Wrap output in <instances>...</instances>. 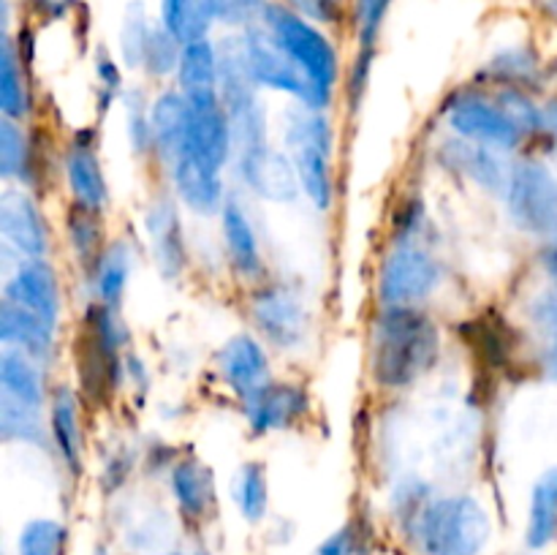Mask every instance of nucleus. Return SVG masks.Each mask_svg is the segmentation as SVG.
Returning <instances> with one entry per match:
<instances>
[{"label": "nucleus", "mask_w": 557, "mask_h": 555, "mask_svg": "<svg viewBox=\"0 0 557 555\" xmlns=\"http://www.w3.org/2000/svg\"><path fill=\"white\" fill-rule=\"evenodd\" d=\"M30 139L20 120H0V177L5 183L30 185Z\"/></svg>", "instance_id": "obj_35"}, {"label": "nucleus", "mask_w": 557, "mask_h": 555, "mask_svg": "<svg viewBox=\"0 0 557 555\" xmlns=\"http://www.w3.org/2000/svg\"><path fill=\"white\" fill-rule=\"evenodd\" d=\"M221 232L234 272L243 275L245 281H259L261 272H264V256H261L256 226L250 221L248 210L237 199H232V196H228V201L221 210Z\"/></svg>", "instance_id": "obj_22"}, {"label": "nucleus", "mask_w": 557, "mask_h": 555, "mask_svg": "<svg viewBox=\"0 0 557 555\" xmlns=\"http://www.w3.org/2000/svg\"><path fill=\"white\" fill-rule=\"evenodd\" d=\"M373 58L375 52H368V49H357V58H354L351 74H348V90L354 92V107H359L362 101V92L368 90L370 71H373Z\"/></svg>", "instance_id": "obj_47"}, {"label": "nucleus", "mask_w": 557, "mask_h": 555, "mask_svg": "<svg viewBox=\"0 0 557 555\" xmlns=\"http://www.w3.org/2000/svg\"><path fill=\"white\" fill-rule=\"evenodd\" d=\"M215 368L223 384L245 400L253 395L256 390L272 381L270 375V357L261 343V337L250 335V332H239L232 335L215 354Z\"/></svg>", "instance_id": "obj_16"}, {"label": "nucleus", "mask_w": 557, "mask_h": 555, "mask_svg": "<svg viewBox=\"0 0 557 555\" xmlns=\"http://www.w3.org/2000/svg\"><path fill=\"white\" fill-rule=\"evenodd\" d=\"M498 103L506 109L511 120L522 128V134L531 136L544 128V107H539L522 87H498Z\"/></svg>", "instance_id": "obj_42"}, {"label": "nucleus", "mask_w": 557, "mask_h": 555, "mask_svg": "<svg viewBox=\"0 0 557 555\" xmlns=\"http://www.w3.org/2000/svg\"><path fill=\"white\" fill-rule=\"evenodd\" d=\"M281 3L324 27L341 25L348 16V9L337 3V0H281Z\"/></svg>", "instance_id": "obj_45"}, {"label": "nucleus", "mask_w": 557, "mask_h": 555, "mask_svg": "<svg viewBox=\"0 0 557 555\" xmlns=\"http://www.w3.org/2000/svg\"><path fill=\"white\" fill-rule=\"evenodd\" d=\"M123 112H125V136H128V150L134 156H147L152 152V101H147L141 87L123 90Z\"/></svg>", "instance_id": "obj_38"}, {"label": "nucleus", "mask_w": 557, "mask_h": 555, "mask_svg": "<svg viewBox=\"0 0 557 555\" xmlns=\"http://www.w3.org/2000/svg\"><path fill=\"white\" fill-rule=\"evenodd\" d=\"M239 33H243L245 58H248L250 74H253L256 85L261 90L286 92V96H292L294 101L308 109H324L326 112L332 107L330 98H324L310 85L308 76L297 69V63L288 58L286 49L275 41V36L261 22H256V25L245 27Z\"/></svg>", "instance_id": "obj_5"}, {"label": "nucleus", "mask_w": 557, "mask_h": 555, "mask_svg": "<svg viewBox=\"0 0 557 555\" xmlns=\"http://www.w3.org/2000/svg\"><path fill=\"white\" fill-rule=\"evenodd\" d=\"M92 555H109V550L107 547H96V553Z\"/></svg>", "instance_id": "obj_52"}, {"label": "nucleus", "mask_w": 557, "mask_h": 555, "mask_svg": "<svg viewBox=\"0 0 557 555\" xmlns=\"http://www.w3.org/2000/svg\"><path fill=\"white\" fill-rule=\"evenodd\" d=\"M0 397L44 411L49 406L44 365L16 348L0 351Z\"/></svg>", "instance_id": "obj_26"}, {"label": "nucleus", "mask_w": 557, "mask_h": 555, "mask_svg": "<svg viewBox=\"0 0 557 555\" xmlns=\"http://www.w3.org/2000/svg\"><path fill=\"white\" fill-rule=\"evenodd\" d=\"M544 128L557 134V96L544 103Z\"/></svg>", "instance_id": "obj_51"}, {"label": "nucleus", "mask_w": 557, "mask_h": 555, "mask_svg": "<svg viewBox=\"0 0 557 555\" xmlns=\"http://www.w3.org/2000/svg\"><path fill=\"white\" fill-rule=\"evenodd\" d=\"M245 419L256 435L292 430L310 411L308 390L292 381H267L261 390L243 400Z\"/></svg>", "instance_id": "obj_15"}, {"label": "nucleus", "mask_w": 557, "mask_h": 555, "mask_svg": "<svg viewBox=\"0 0 557 555\" xmlns=\"http://www.w3.org/2000/svg\"><path fill=\"white\" fill-rule=\"evenodd\" d=\"M441 330L419 308H381L370 337V373L384 390H408L433 370Z\"/></svg>", "instance_id": "obj_1"}, {"label": "nucleus", "mask_w": 557, "mask_h": 555, "mask_svg": "<svg viewBox=\"0 0 557 555\" xmlns=\"http://www.w3.org/2000/svg\"><path fill=\"white\" fill-rule=\"evenodd\" d=\"M232 501L248 522L264 520L267 506H270V482H267L264 462L248 460L234 471Z\"/></svg>", "instance_id": "obj_33"}, {"label": "nucleus", "mask_w": 557, "mask_h": 555, "mask_svg": "<svg viewBox=\"0 0 557 555\" xmlns=\"http://www.w3.org/2000/svg\"><path fill=\"white\" fill-rule=\"evenodd\" d=\"M3 299L41 316L47 324L60 330L63 316V292H60L58 270L49 259H20L3 288Z\"/></svg>", "instance_id": "obj_12"}, {"label": "nucleus", "mask_w": 557, "mask_h": 555, "mask_svg": "<svg viewBox=\"0 0 557 555\" xmlns=\"http://www.w3.org/2000/svg\"><path fill=\"white\" fill-rule=\"evenodd\" d=\"M283 141L297 169L302 196L326 212L335 201V177H332V152H335V128L324 109L294 107L286 112Z\"/></svg>", "instance_id": "obj_3"}, {"label": "nucleus", "mask_w": 557, "mask_h": 555, "mask_svg": "<svg viewBox=\"0 0 557 555\" xmlns=\"http://www.w3.org/2000/svg\"><path fill=\"white\" fill-rule=\"evenodd\" d=\"M0 112L3 118L25 120L30 114V87L25 74V52L14 30L0 36Z\"/></svg>", "instance_id": "obj_27"}, {"label": "nucleus", "mask_w": 557, "mask_h": 555, "mask_svg": "<svg viewBox=\"0 0 557 555\" xmlns=\"http://www.w3.org/2000/svg\"><path fill=\"white\" fill-rule=\"evenodd\" d=\"M16 3H22V0H16Z\"/></svg>", "instance_id": "obj_55"}, {"label": "nucleus", "mask_w": 557, "mask_h": 555, "mask_svg": "<svg viewBox=\"0 0 557 555\" xmlns=\"http://www.w3.org/2000/svg\"><path fill=\"white\" fill-rule=\"evenodd\" d=\"M194 555H210V553H207L205 547H196V550H194Z\"/></svg>", "instance_id": "obj_53"}, {"label": "nucleus", "mask_w": 557, "mask_h": 555, "mask_svg": "<svg viewBox=\"0 0 557 555\" xmlns=\"http://www.w3.org/2000/svg\"><path fill=\"white\" fill-rule=\"evenodd\" d=\"M422 555H482L493 536V520L473 495H441L408 526Z\"/></svg>", "instance_id": "obj_2"}, {"label": "nucleus", "mask_w": 557, "mask_h": 555, "mask_svg": "<svg viewBox=\"0 0 557 555\" xmlns=\"http://www.w3.org/2000/svg\"><path fill=\"white\" fill-rule=\"evenodd\" d=\"M536 52L525 44H515V47H504L498 54H493L484 74L500 87H522L528 79L536 76Z\"/></svg>", "instance_id": "obj_36"}, {"label": "nucleus", "mask_w": 557, "mask_h": 555, "mask_svg": "<svg viewBox=\"0 0 557 555\" xmlns=\"http://www.w3.org/2000/svg\"><path fill=\"white\" fill-rule=\"evenodd\" d=\"M177 205V196L161 194L150 201L145 212L147 245H150L152 261H156L163 281H177L185 270V261H188L185 229Z\"/></svg>", "instance_id": "obj_14"}, {"label": "nucleus", "mask_w": 557, "mask_h": 555, "mask_svg": "<svg viewBox=\"0 0 557 555\" xmlns=\"http://www.w3.org/2000/svg\"><path fill=\"white\" fill-rule=\"evenodd\" d=\"M218 85H221L218 38H201V41L185 44L177 74H174V87L188 101H201V98L221 96Z\"/></svg>", "instance_id": "obj_25"}, {"label": "nucleus", "mask_w": 557, "mask_h": 555, "mask_svg": "<svg viewBox=\"0 0 557 555\" xmlns=\"http://www.w3.org/2000/svg\"><path fill=\"white\" fill-rule=\"evenodd\" d=\"M234 163H237V174L245 188L253 190L259 199L288 205V201H297L302 196L297 169H294L288 152L267 145L259 150L239 152V156H234Z\"/></svg>", "instance_id": "obj_11"}, {"label": "nucleus", "mask_w": 557, "mask_h": 555, "mask_svg": "<svg viewBox=\"0 0 557 555\" xmlns=\"http://www.w3.org/2000/svg\"><path fill=\"white\" fill-rule=\"evenodd\" d=\"M152 152L163 166H172L185 150H190V101L177 90L166 87L152 98Z\"/></svg>", "instance_id": "obj_19"}, {"label": "nucleus", "mask_w": 557, "mask_h": 555, "mask_svg": "<svg viewBox=\"0 0 557 555\" xmlns=\"http://www.w3.org/2000/svg\"><path fill=\"white\" fill-rule=\"evenodd\" d=\"M131 468H134V457H128V449H114L112 457H109V466L107 471H103V477L109 479V490L120 488V484L125 482V477L131 473Z\"/></svg>", "instance_id": "obj_49"}, {"label": "nucleus", "mask_w": 557, "mask_h": 555, "mask_svg": "<svg viewBox=\"0 0 557 555\" xmlns=\"http://www.w3.org/2000/svg\"><path fill=\"white\" fill-rule=\"evenodd\" d=\"M250 321L261 341L281 351H297L308 341V308L302 297L286 283H267L253 294Z\"/></svg>", "instance_id": "obj_9"}, {"label": "nucleus", "mask_w": 557, "mask_h": 555, "mask_svg": "<svg viewBox=\"0 0 557 555\" xmlns=\"http://www.w3.org/2000/svg\"><path fill=\"white\" fill-rule=\"evenodd\" d=\"M156 20L180 44L212 38V30H215V22L207 14L201 0H158Z\"/></svg>", "instance_id": "obj_32"}, {"label": "nucleus", "mask_w": 557, "mask_h": 555, "mask_svg": "<svg viewBox=\"0 0 557 555\" xmlns=\"http://www.w3.org/2000/svg\"><path fill=\"white\" fill-rule=\"evenodd\" d=\"M509 215L520 232L533 237H555L557 234V177L547 163L536 158L511 166L509 188H506Z\"/></svg>", "instance_id": "obj_6"}, {"label": "nucleus", "mask_w": 557, "mask_h": 555, "mask_svg": "<svg viewBox=\"0 0 557 555\" xmlns=\"http://www.w3.org/2000/svg\"><path fill=\"white\" fill-rule=\"evenodd\" d=\"M69 531L52 517H33L16 536V555H65Z\"/></svg>", "instance_id": "obj_37"}, {"label": "nucleus", "mask_w": 557, "mask_h": 555, "mask_svg": "<svg viewBox=\"0 0 557 555\" xmlns=\"http://www.w3.org/2000/svg\"><path fill=\"white\" fill-rule=\"evenodd\" d=\"M190 150L221 169L234 158L232 120L221 96L190 101Z\"/></svg>", "instance_id": "obj_21"}, {"label": "nucleus", "mask_w": 557, "mask_h": 555, "mask_svg": "<svg viewBox=\"0 0 557 555\" xmlns=\"http://www.w3.org/2000/svg\"><path fill=\"white\" fill-rule=\"evenodd\" d=\"M172 194L194 215L212 218L221 215L223 205L228 201L226 185H223V169L207 161L196 150H185L172 166H166Z\"/></svg>", "instance_id": "obj_10"}, {"label": "nucleus", "mask_w": 557, "mask_h": 555, "mask_svg": "<svg viewBox=\"0 0 557 555\" xmlns=\"http://www.w3.org/2000/svg\"><path fill=\"white\" fill-rule=\"evenodd\" d=\"M131 272H134V250H131V245L125 239H112L107 245V250L101 254V259H98L96 270H92L96 303L120 310L125 288H128Z\"/></svg>", "instance_id": "obj_28"}, {"label": "nucleus", "mask_w": 557, "mask_h": 555, "mask_svg": "<svg viewBox=\"0 0 557 555\" xmlns=\"http://www.w3.org/2000/svg\"><path fill=\"white\" fill-rule=\"evenodd\" d=\"M0 234L20 259H47L49 226L41 207L27 190L9 188L0 196Z\"/></svg>", "instance_id": "obj_13"}, {"label": "nucleus", "mask_w": 557, "mask_h": 555, "mask_svg": "<svg viewBox=\"0 0 557 555\" xmlns=\"http://www.w3.org/2000/svg\"><path fill=\"white\" fill-rule=\"evenodd\" d=\"M267 3L270 0H201L207 14L212 16L215 27H221L223 33H237L256 25L264 14Z\"/></svg>", "instance_id": "obj_41"}, {"label": "nucleus", "mask_w": 557, "mask_h": 555, "mask_svg": "<svg viewBox=\"0 0 557 555\" xmlns=\"http://www.w3.org/2000/svg\"><path fill=\"white\" fill-rule=\"evenodd\" d=\"M169 490H172L177 509L188 520H205L218 504L215 493V477H212L210 466L201 462L199 457H180L169 468Z\"/></svg>", "instance_id": "obj_23"}, {"label": "nucleus", "mask_w": 557, "mask_h": 555, "mask_svg": "<svg viewBox=\"0 0 557 555\" xmlns=\"http://www.w3.org/2000/svg\"><path fill=\"white\" fill-rule=\"evenodd\" d=\"M315 555H357V536H354V528H341V531L330 533L324 542L319 544Z\"/></svg>", "instance_id": "obj_48"}, {"label": "nucleus", "mask_w": 557, "mask_h": 555, "mask_svg": "<svg viewBox=\"0 0 557 555\" xmlns=\"http://www.w3.org/2000/svg\"><path fill=\"white\" fill-rule=\"evenodd\" d=\"M163 555H183V553H180V550H172V553H163Z\"/></svg>", "instance_id": "obj_54"}, {"label": "nucleus", "mask_w": 557, "mask_h": 555, "mask_svg": "<svg viewBox=\"0 0 557 555\" xmlns=\"http://www.w3.org/2000/svg\"><path fill=\"white\" fill-rule=\"evenodd\" d=\"M446 158H449V166L457 169L460 174H466L468 180L484 188L487 194L506 196V188H509L511 166H506L504 156L495 147L473 145L468 139H451L446 145Z\"/></svg>", "instance_id": "obj_24"}, {"label": "nucleus", "mask_w": 557, "mask_h": 555, "mask_svg": "<svg viewBox=\"0 0 557 555\" xmlns=\"http://www.w3.org/2000/svg\"><path fill=\"white\" fill-rule=\"evenodd\" d=\"M259 22L286 49L288 58L310 79V85L332 101L337 82H341L343 65L341 49H337L335 38L330 36V27L297 14L288 5H283L281 0H270Z\"/></svg>", "instance_id": "obj_4"}, {"label": "nucleus", "mask_w": 557, "mask_h": 555, "mask_svg": "<svg viewBox=\"0 0 557 555\" xmlns=\"http://www.w3.org/2000/svg\"><path fill=\"white\" fill-rule=\"evenodd\" d=\"M542 264L547 270V275L557 283V234L547 239V248L542 250Z\"/></svg>", "instance_id": "obj_50"}, {"label": "nucleus", "mask_w": 557, "mask_h": 555, "mask_svg": "<svg viewBox=\"0 0 557 555\" xmlns=\"http://www.w3.org/2000/svg\"><path fill=\"white\" fill-rule=\"evenodd\" d=\"M49 444L58 452L60 462L71 477H79L82 462H85V430H82L79 397L74 386L58 384L49 392Z\"/></svg>", "instance_id": "obj_18"}, {"label": "nucleus", "mask_w": 557, "mask_h": 555, "mask_svg": "<svg viewBox=\"0 0 557 555\" xmlns=\"http://www.w3.org/2000/svg\"><path fill=\"white\" fill-rule=\"evenodd\" d=\"M20 5H25L33 16L44 22H60L65 16L74 14V9L79 5V0H22Z\"/></svg>", "instance_id": "obj_46"}, {"label": "nucleus", "mask_w": 557, "mask_h": 555, "mask_svg": "<svg viewBox=\"0 0 557 555\" xmlns=\"http://www.w3.org/2000/svg\"><path fill=\"white\" fill-rule=\"evenodd\" d=\"M446 125L451 134L473 145L495 147L500 152H511L528 139L520 125L506 114L498 98H487L479 90H460L446 103Z\"/></svg>", "instance_id": "obj_8"}, {"label": "nucleus", "mask_w": 557, "mask_h": 555, "mask_svg": "<svg viewBox=\"0 0 557 555\" xmlns=\"http://www.w3.org/2000/svg\"><path fill=\"white\" fill-rule=\"evenodd\" d=\"M0 343L3 348H16L47 368L58 348V326L47 324L41 316L0 299Z\"/></svg>", "instance_id": "obj_20"}, {"label": "nucleus", "mask_w": 557, "mask_h": 555, "mask_svg": "<svg viewBox=\"0 0 557 555\" xmlns=\"http://www.w3.org/2000/svg\"><path fill=\"white\" fill-rule=\"evenodd\" d=\"M557 536V466L547 468L531 490V511H528L525 544L531 550H544Z\"/></svg>", "instance_id": "obj_29"}, {"label": "nucleus", "mask_w": 557, "mask_h": 555, "mask_svg": "<svg viewBox=\"0 0 557 555\" xmlns=\"http://www.w3.org/2000/svg\"><path fill=\"white\" fill-rule=\"evenodd\" d=\"M531 319L544 343V365L557 379V286L533 303Z\"/></svg>", "instance_id": "obj_43"}, {"label": "nucleus", "mask_w": 557, "mask_h": 555, "mask_svg": "<svg viewBox=\"0 0 557 555\" xmlns=\"http://www.w3.org/2000/svg\"><path fill=\"white\" fill-rule=\"evenodd\" d=\"M123 63H120L117 54L109 52V47H96L92 52V74H96L98 90L103 96V107L107 101H114V96H123Z\"/></svg>", "instance_id": "obj_44"}, {"label": "nucleus", "mask_w": 557, "mask_h": 555, "mask_svg": "<svg viewBox=\"0 0 557 555\" xmlns=\"http://www.w3.org/2000/svg\"><path fill=\"white\" fill-rule=\"evenodd\" d=\"M0 439L5 444L44 446L49 439V428H44V411L0 397Z\"/></svg>", "instance_id": "obj_34"}, {"label": "nucleus", "mask_w": 557, "mask_h": 555, "mask_svg": "<svg viewBox=\"0 0 557 555\" xmlns=\"http://www.w3.org/2000/svg\"><path fill=\"white\" fill-rule=\"evenodd\" d=\"M348 5H351V27L354 38H357V49L375 52L395 0H348Z\"/></svg>", "instance_id": "obj_39"}, {"label": "nucleus", "mask_w": 557, "mask_h": 555, "mask_svg": "<svg viewBox=\"0 0 557 555\" xmlns=\"http://www.w3.org/2000/svg\"><path fill=\"white\" fill-rule=\"evenodd\" d=\"M65 234H69V243H71V250H74L76 261H79V264L92 275L98 259H101V254L109 245L103 243L101 212L71 201V210L69 215H65Z\"/></svg>", "instance_id": "obj_31"}, {"label": "nucleus", "mask_w": 557, "mask_h": 555, "mask_svg": "<svg viewBox=\"0 0 557 555\" xmlns=\"http://www.w3.org/2000/svg\"><path fill=\"white\" fill-rule=\"evenodd\" d=\"M441 275L438 259L422 245H395L379 270L381 308H419L441 286Z\"/></svg>", "instance_id": "obj_7"}, {"label": "nucleus", "mask_w": 557, "mask_h": 555, "mask_svg": "<svg viewBox=\"0 0 557 555\" xmlns=\"http://www.w3.org/2000/svg\"><path fill=\"white\" fill-rule=\"evenodd\" d=\"M152 27H156V20L145 0H128L117 27V58L125 71H141Z\"/></svg>", "instance_id": "obj_30"}, {"label": "nucleus", "mask_w": 557, "mask_h": 555, "mask_svg": "<svg viewBox=\"0 0 557 555\" xmlns=\"http://www.w3.org/2000/svg\"><path fill=\"white\" fill-rule=\"evenodd\" d=\"M183 47L185 44H180L177 38H174L166 27L158 25V20H156V27H152L150 44H147L145 65H141V71H145L150 79H174L180 58H183Z\"/></svg>", "instance_id": "obj_40"}, {"label": "nucleus", "mask_w": 557, "mask_h": 555, "mask_svg": "<svg viewBox=\"0 0 557 555\" xmlns=\"http://www.w3.org/2000/svg\"><path fill=\"white\" fill-rule=\"evenodd\" d=\"M63 174L71 190V201L103 212V207L109 205V183L101 158H98L96 141L90 139L87 131L76 134L71 145L65 147Z\"/></svg>", "instance_id": "obj_17"}]
</instances>
